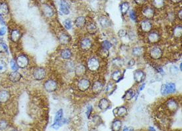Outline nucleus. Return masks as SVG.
<instances>
[{
  "mask_svg": "<svg viewBox=\"0 0 182 131\" xmlns=\"http://www.w3.org/2000/svg\"><path fill=\"white\" fill-rule=\"evenodd\" d=\"M15 60L19 69L24 70L29 66L30 58L28 55L25 53H19L17 54Z\"/></svg>",
  "mask_w": 182,
  "mask_h": 131,
  "instance_id": "obj_1",
  "label": "nucleus"
},
{
  "mask_svg": "<svg viewBox=\"0 0 182 131\" xmlns=\"http://www.w3.org/2000/svg\"><path fill=\"white\" fill-rule=\"evenodd\" d=\"M31 75L35 81H43L45 80L47 76V71L44 67L37 66L33 69Z\"/></svg>",
  "mask_w": 182,
  "mask_h": 131,
  "instance_id": "obj_2",
  "label": "nucleus"
},
{
  "mask_svg": "<svg viewBox=\"0 0 182 131\" xmlns=\"http://www.w3.org/2000/svg\"><path fill=\"white\" fill-rule=\"evenodd\" d=\"M23 33L21 30L18 27H12L9 30V39L13 44H18L21 39Z\"/></svg>",
  "mask_w": 182,
  "mask_h": 131,
  "instance_id": "obj_3",
  "label": "nucleus"
},
{
  "mask_svg": "<svg viewBox=\"0 0 182 131\" xmlns=\"http://www.w3.org/2000/svg\"><path fill=\"white\" fill-rule=\"evenodd\" d=\"M23 79V74L19 71H11L7 75V80L11 84H17Z\"/></svg>",
  "mask_w": 182,
  "mask_h": 131,
  "instance_id": "obj_4",
  "label": "nucleus"
},
{
  "mask_svg": "<svg viewBox=\"0 0 182 131\" xmlns=\"http://www.w3.org/2000/svg\"><path fill=\"white\" fill-rule=\"evenodd\" d=\"M43 88L48 93H53L58 89V84L53 79H48L44 82Z\"/></svg>",
  "mask_w": 182,
  "mask_h": 131,
  "instance_id": "obj_5",
  "label": "nucleus"
},
{
  "mask_svg": "<svg viewBox=\"0 0 182 131\" xmlns=\"http://www.w3.org/2000/svg\"><path fill=\"white\" fill-rule=\"evenodd\" d=\"M86 68L88 70L91 72H95L99 70L100 68L101 64L100 61L99 60L98 58L95 57H91L87 61V66Z\"/></svg>",
  "mask_w": 182,
  "mask_h": 131,
  "instance_id": "obj_6",
  "label": "nucleus"
},
{
  "mask_svg": "<svg viewBox=\"0 0 182 131\" xmlns=\"http://www.w3.org/2000/svg\"><path fill=\"white\" fill-rule=\"evenodd\" d=\"M11 99V93L6 88H0V104L5 105Z\"/></svg>",
  "mask_w": 182,
  "mask_h": 131,
  "instance_id": "obj_7",
  "label": "nucleus"
},
{
  "mask_svg": "<svg viewBox=\"0 0 182 131\" xmlns=\"http://www.w3.org/2000/svg\"><path fill=\"white\" fill-rule=\"evenodd\" d=\"M176 84L174 83H166L162 85L160 89L161 94L162 95H168L171 94H174L176 92Z\"/></svg>",
  "mask_w": 182,
  "mask_h": 131,
  "instance_id": "obj_8",
  "label": "nucleus"
},
{
  "mask_svg": "<svg viewBox=\"0 0 182 131\" xmlns=\"http://www.w3.org/2000/svg\"><path fill=\"white\" fill-rule=\"evenodd\" d=\"M77 87L79 91L85 92L91 87V81L88 78H81L78 81Z\"/></svg>",
  "mask_w": 182,
  "mask_h": 131,
  "instance_id": "obj_9",
  "label": "nucleus"
},
{
  "mask_svg": "<svg viewBox=\"0 0 182 131\" xmlns=\"http://www.w3.org/2000/svg\"><path fill=\"white\" fill-rule=\"evenodd\" d=\"M149 56L154 60H158L163 56V50L158 46H154L149 51Z\"/></svg>",
  "mask_w": 182,
  "mask_h": 131,
  "instance_id": "obj_10",
  "label": "nucleus"
},
{
  "mask_svg": "<svg viewBox=\"0 0 182 131\" xmlns=\"http://www.w3.org/2000/svg\"><path fill=\"white\" fill-rule=\"evenodd\" d=\"M58 40L61 45L66 46L70 43L72 38L68 33L64 31H61L58 34Z\"/></svg>",
  "mask_w": 182,
  "mask_h": 131,
  "instance_id": "obj_11",
  "label": "nucleus"
},
{
  "mask_svg": "<svg viewBox=\"0 0 182 131\" xmlns=\"http://www.w3.org/2000/svg\"><path fill=\"white\" fill-rule=\"evenodd\" d=\"M93 46L91 40L89 38H84L80 40L79 43V47L81 50L84 52H88L90 50Z\"/></svg>",
  "mask_w": 182,
  "mask_h": 131,
  "instance_id": "obj_12",
  "label": "nucleus"
},
{
  "mask_svg": "<svg viewBox=\"0 0 182 131\" xmlns=\"http://www.w3.org/2000/svg\"><path fill=\"white\" fill-rule=\"evenodd\" d=\"M178 107H179V105L175 99H169L166 102V107L171 113L176 112L178 109Z\"/></svg>",
  "mask_w": 182,
  "mask_h": 131,
  "instance_id": "obj_13",
  "label": "nucleus"
},
{
  "mask_svg": "<svg viewBox=\"0 0 182 131\" xmlns=\"http://www.w3.org/2000/svg\"><path fill=\"white\" fill-rule=\"evenodd\" d=\"M74 74L78 78H82L85 75L87 72V68L84 64H78L74 68Z\"/></svg>",
  "mask_w": 182,
  "mask_h": 131,
  "instance_id": "obj_14",
  "label": "nucleus"
},
{
  "mask_svg": "<svg viewBox=\"0 0 182 131\" xmlns=\"http://www.w3.org/2000/svg\"><path fill=\"white\" fill-rule=\"evenodd\" d=\"M41 9H42V12L43 13L44 15L46 18H52L54 15L53 8L49 5L46 4V3H43L42 6H41Z\"/></svg>",
  "mask_w": 182,
  "mask_h": 131,
  "instance_id": "obj_15",
  "label": "nucleus"
},
{
  "mask_svg": "<svg viewBox=\"0 0 182 131\" xmlns=\"http://www.w3.org/2000/svg\"><path fill=\"white\" fill-rule=\"evenodd\" d=\"M140 28L141 31L145 33H149L153 29V25L148 20H143L140 23Z\"/></svg>",
  "mask_w": 182,
  "mask_h": 131,
  "instance_id": "obj_16",
  "label": "nucleus"
},
{
  "mask_svg": "<svg viewBox=\"0 0 182 131\" xmlns=\"http://www.w3.org/2000/svg\"><path fill=\"white\" fill-rule=\"evenodd\" d=\"M160 40V35L157 32H151L149 33L147 37V40L148 43L154 44L159 43Z\"/></svg>",
  "mask_w": 182,
  "mask_h": 131,
  "instance_id": "obj_17",
  "label": "nucleus"
},
{
  "mask_svg": "<svg viewBox=\"0 0 182 131\" xmlns=\"http://www.w3.org/2000/svg\"><path fill=\"white\" fill-rule=\"evenodd\" d=\"M104 87V84H103L101 81H95L91 86V91L95 95L99 94L102 91Z\"/></svg>",
  "mask_w": 182,
  "mask_h": 131,
  "instance_id": "obj_18",
  "label": "nucleus"
},
{
  "mask_svg": "<svg viewBox=\"0 0 182 131\" xmlns=\"http://www.w3.org/2000/svg\"><path fill=\"white\" fill-rule=\"evenodd\" d=\"M128 113V110L125 106H121L114 110V115L119 118H124Z\"/></svg>",
  "mask_w": 182,
  "mask_h": 131,
  "instance_id": "obj_19",
  "label": "nucleus"
},
{
  "mask_svg": "<svg viewBox=\"0 0 182 131\" xmlns=\"http://www.w3.org/2000/svg\"><path fill=\"white\" fill-rule=\"evenodd\" d=\"M133 76H134V80L135 81L140 84L142 83L145 79V74L142 70H137L133 73Z\"/></svg>",
  "mask_w": 182,
  "mask_h": 131,
  "instance_id": "obj_20",
  "label": "nucleus"
},
{
  "mask_svg": "<svg viewBox=\"0 0 182 131\" xmlns=\"http://www.w3.org/2000/svg\"><path fill=\"white\" fill-rule=\"evenodd\" d=\"M142 15L143 16L146 17L147 19H151L154 18V14H155V11L152 8L150 7H146L142 10Z\"/></svg>",
  "mask_w": 182,
  "mask_h": 131,
  "instance_id": "obj_21",
  "label": "nucleus"
},
{
  "mask_svg": "<svg viewBox=\"0 0 182 131\" xmlns=\"http://www.w3.org/2000/svg\"><path fill=\"white\" fill-rule=\"evenodd\" d=\"M74 25L79 29H84L86 25V19L84 16L78 17L74 21Z\"/></svg>",
  "mask_w": 182,
  "mask_h": 131,
  "instance_id": "obj_22",
  "label": "nucleus"
},
{
  "mask_svg": "<svg viewBox=\"0 0 182 131\" xmlns=\"http://www.w3.org/2000/svg\"><path fill=\"white\" fill-rule=\"evenodd\" d=\"M72 56V52L70 49H64L60 51V56L64 60H70Z\"/></svg>",
  "mask_w": 182,
  "mask_h": 131,
  "instance_id": "obj_23",
  "label": "nucleus"
},
{
  "mask_svg": "<svg viewBox=\"0 0 182 131\" xmlns=\"http://www.w3.org/2000/svg\"><path fill=\"white\" fill-rule=\"evenodd\" d=\"M110 105V101L106 97H103L99 101L98 103V107L101 110V111H105L109 108Z\"/></svg>",
  "mask_w": 182,
  "mask_h": 131,
  "instance_id": "obj_24",
  "label": "nucleus"
},
{
  "mask_svg": "<svg viewBox=\"0 0 182 131\" xmlns=\"http://www.w3.org/2000/svg\"><path fill=\"white\" fill-rule=\"evenodd\" d=\"M10 9L9 5L5 2H0V15L7 16L9 14Z\"/></svg>",
  "mask_w": 182,
  "mask_h": 131,
  "instance_id": "obj_25",
  "label": "nucleus"
},
{
  "mask_svg": "<svg viewBox=\"0 0 182 131\" xmlns=\"http://www.w3.org/2000/svg\"><path fill=\"white\" fill-rule=\"evenodd\" d=\"M60 11L63 15H68L70 13V7L65 0H61L60 3Z\"/></svg>",
  "mask_w": 182,
  "mask_h": 131,
  "instance_id": "obj_26",
  "label": "nucleus"
},
{
  "mask_svg": "<svg viewBox=\"0 0 182 131\" xmlns=\"http://www.w3.org/2000/svg\"><path fill=\"white\" fill-rule=\"evenodd\" d=\"M99 25H100L103 28H108L111 25V21L108 17L105 16H101L98 19Z\"/></svg>",
  "mask_w": 182,
  "mask_h": 131,
  "instance_id": "obj_27",
  "label": "nucleus"
},
{
  "mask_svg": "<svg viewBox=\"0 0 182 131\" xmlns=\"http://www.w3.org/2000/svg\"><path fill=\"white\" fill-rule=\"evenodd\" d=\"M86 30L89 34L94 35L97 33V27L96 24L94 22H90L86 25Z\"/></svg>",
  "mask_w": 182,
  "mask_h": 131,
  "instance_id": "obj_28",
  "label": "nucleus"
},
{
  "mask_svg": "<svg viewBox=\"0 0 182 131\" xmlns=\"http://www.w3.org/2000/svg\"><path fill=\"white\" fill-rule=\"evenodd\" d=\"M9 65L7 63V62L3 59L0 58V75H4L8 72Z\"/></svg>",
  "mask_w": 182,
  "mask_h": 131,
  "instance_id": "obj_29",
  "label": "nucleus"
},
{
  "mask_svg": "<svg viewBox=\"0 0 182 131\" xmlns=\"http://www.w3.org/2000/svg\"><path fill=\"white\" fill-rule=\"evenodd\" d=\"M122 128V121L120 119H115L111 124L112 131H121Z\"/></svg>",
  "mask_w": 182,
  "mask_h": 131,
  "instance_id": "obj_30",
  "label": "nucleus"
},
{
  "mask_svg": "<svg viewBox=\"0 0 182 131\" xmlns=\"http://www.w3.org/2000/svg\"><path fill=\"white\" fill-rule=\"evenodd\" d=\"M9 128V123L6 119H0V131H7Z\"/></svg>",
  "mask_w": 182,
  "mask_h": 131,
  "instance_id": "obj_31",
  "label": "nucleus"
},
{
  "mask_svg": "<svg viewBox=\"0 0 182 131\" xmlns=\"http://www.w3.org/2000/svg\"><path fill=\"white\" fill-rule=\"evenodd\" d=\"M9 47L4 41H0V54L9 55Z\"/></svg>",
  "mask_w": 182,
  "mask_h": 131,
  "instance_id": "obj_32",
  "label": "nucleus"
},
{
  "mask_svg": "<svg viewBox=\"0 0 182 131\" xmlns=\"http://www.w3.org/2000/svg\"><path fill=\"white\" fill-rule=\"evenodd\" d=\"M122 73L119 70H116L111 74V78L113 81L116 82H119L122 79Z\"/></svg>",
  "mask_w": 182,
  "mask_h": 131,
  "instance_id": "obj_33",
  "label": "nucleus"
},
{
  "mask_svg": "<svg viewBox=\"0 0 182 131\" xmlns=\"http://www.w3.org/2000/svg\"><path fill=\"white\" fill-rule=\"evenodd\" d=\"M144 53L143 48L141 46H136L134 47L132 50V54L135 56H142Z\"/></svg>",
  "mask_w": 182,
  "mask_h": 131,
  "instance_id": "obj_34",
  "label": "nucleus"
},
{
  "mask_svg": "<svg viewBox=\"0 0 182 131\" xmlns=\"http://www.w3.org/2000/svg\"><path fill=\"white\" fill-rule=\"evenodd\" d=\"M182 33V29L181 25H177L174 27L173 29V35L176 39H180L181 37Z\"/></svg>",
  "mask_w": 182,
  "mask_h": 131,
  "instance_id": "obj_35",
  "label": "nucleus"
},
{
  "mask_svg": "<svg viewBox=\"0 0 182 131\" xmlns=\"http://www.w3.org/2000/svg\"><path fill=\"white\" fill-rule=\"evenodd\" d=\"M152 5L156 9H162L165 5V1L164 0H153Z\"/></svg>",
  "mask_w": 182,
  "mask_h": 131,
  "instance_id": "obj_36",
  "label": "nucleus"
},
{
  "mask_svg": "<svg viewBox=\"0 0 182 131\" xmlns=\"http://www.w3.org/2000/svg\"><path fill=\"white\" fill-rule=\"evenodd\" d=\"M135 95V91L133 89H129L127 91L125 92V94L124 95V97L127 101L131 100Z\"/></svg>",
  "mask_w": 182,
  "mask_h": 131,
  "instance_id": "obj_37",
  "label": "nucleus"
},
{
  "mask_svg": "<svg viewBox=\"0 0 182 131\" xmlns=\"http://www.w3.org/2000/svg\"><path fill=\"white\" fill-rule=\"evenodd\" d=\"M9 68L11 69V71H19V68L18 67V64H17L15 58H11V59L10 60L9 63Z\"/></svg>",
  "mask_w": 182,
  "mask_h": 131,
  "instance_id": "obj_38",
  "label": "nucleus"
},
{
  "mask_svg": "<svg viewBox=\"0 0 182 131\" xmlns=\"http://www.w3.org/2000/svg\"><path fill=\"white\" fill-rule=\"evenodd\" d=\"M98 55L99 57H101V58H107L109 56V51L107 49H105L101 48V49H99L98 51Z\"/></svg>",
  "mask_w": 182,
  "mask_h": 131,
  "instance_id": "obj_39",
  "label": "nucleus"
},
{
  "mask_svg": "<svg viewBox=\"0 0 182 131\" xmlns=\"http://www.w3.org/2000/svg\"><path fill=\"white\" fill-rule=\"evenodd\" d=\"M63 118V110L62 109H60L58 111L56 112V115H55L54 119V122H58Z\"/></svg>",
  "mask_w": 182,
  "mask_h": 131,
  "instance_id": "obj_40",
  "label": "nucleus"
},
{
  "mask_svg": "<svg viewBox=\"0 0 182 131\" xmlns=\"http://www.w3.org/2000/svg\"><path fill=\"white\" fill-rule=\"evenodd\" d=\"M62 23H63V26L65 28V29L71 30L72 29L73 25H72V21L71 19H65Z\"/></svg>",
  "mask_w": 182,
  "mask_h": 131,
  "instance_id": "obj_41",
  "label": "nucleus"
},
{
  "mask_svg": "<svg viewBox=\"0 0 182 131\" xmlns=\"http://www.w3.org/2000/svg\"><path fill=\"white\" fill-rule=\"evenodd\" d=\"M91 120H92L93 123L95 125V126H99L101 125L102 119L100 116H99L97 115H95L91 117Z\"/></svg>",
  "mask_w": 182,
  "mask_h": 131,
  "instance_id": "obj_42",
  "label": "nucleus"
},
{
  "mask_svg": "<svg viewBox=\"0 0 182 131\" xmlns=\"http://www.w3.org/2000/svg\"><path fill=\"white\" fill-rule=\"evenodd\" d=\"M130 8L129 3L127 2H123L121 5V11L123 15H125Z\"/></svg>",
  "mask_w": 182,
  "mask_h": 131,
  "instance_id": "obj_43",
  "label": "nucleus"
},
{
  "mask_svg": "<svg viewBox=\"0 0 182 131\" xmlns=\"http://www.w3.org/2000/svg\"><path fill=\"white\" fill-rule=\"evenodd\" d=\"M115 85H114V84L112 82H109V84H107V87H106V89H105V91H106V93H109V94H111L113 91H115Z\"/></svg>",
  "mask_w": 182,
  "mask_h": 131,
  "instance_id": "obj_44",
  "label": "nucleus"
},
{
  "mask_svg": "<svg viewBox=\"0 0 182 131\" xmlns=\"http://www.w3.org/2000/svg\"><path fill=\"white\" fill-rule=\"evenodd\" d=\"M111 47H112V43L108 40H104V42L101 43V48H103V49L109 50Z\"/></svg>",
  "mask_w": 182,
  "mask_h": 131,
  "instance_id": "obj_45",
  "label": "nucleus"
},
{
  "mask_svg": "<svg viewBox=\"0 0 182 131\" xmlns=\"http://www.w3.org/2000/svg\"><path fill=\"white\" fill-rule=\"evenodd\" d=\"M169 70L170 73L172 75H176L179 72V69L176 67V66H171L169 68Z\"/></svg>",
  "mask_w": 182,
  "mask_h": 131,
  "instance_id": "obj_46",
  "label": "nucleus"
},
{
  "mask_svg": "<svg viewBox=\"0 0 182 131\" xmlns=\"http://www.w3.org/2000/svg\"><path fill=\"white\" fill-rule=\"evenodd\" d=\"M63 124L62 123V121L60 120V121H58V122H54L53 123V124L52 125V128H53L55 130H58L59 129L60 127L62 126Z\"/></svg>",
  "mask_w": 182,
  "mask_h": 131,
  "instance_id": "obj_47",
  "label": "nucleus"
},
{
  "mask_svg": "<svg viewBox=\"0 0 182 131\" xmlns=\"http://www.w3.org/2000/svg\"><path fill=\"white\" fill-rule=\"evenodd\" d=\"M113 64L115 66H121L123 65V61L120 59V58H115L113 60Z\"/></svg>",
  "mask_w": 182,
  "mask_h": 131,
  "instance_id": "obj_48",
  "label": "nucleus"
},
{
  "mask_svg": "<svg viewBox=\"0 0 182 131\" xmlns=\"http://www.w3.org/2000/svg\"><path fill=\"white\" fill-rule=\"evenodd\" d=\"M7 31H8V29L5 26H2L0 27V38H3V36L5 35Z\"/></svg>",
  "mask_w": 182,
  "mask_h": 131,
  "instance_id": "obj_49",
  "label": "nucleus"
},
{
  "mask_svg": "<svg viewBox=\"0 0 182 131\" xmlns=\"http://www.w3.org/2000/svg\"><path fill=\"white\" fill-rule=\"evenodd\" d=\"M127 34H128V33L125 29H121L118 32V36L120 38H121V39L122 38H124L125 37H126Z\"/></svg>",
  "mask_w": 182,
  "mask_h": 131,
  "instance_id": "obj_50",
  "label": "nucleus"
},
{
  "mask_svg": "<svg viewBox=\"0 0 182 131\" xmlns=\"http://www.w3.org/2000/svg\"><path fill=\"white\" fill-rule=\"evenodd\" d=\"M92 111H93L92 106L91 105H89L87 107V110H86V116L89 119H90V115L91 114Z\"/></svg>",
  "mask_w": 182,
  "mask_h": 131,
  "instance_id": "obj_51",
  "label": "nucleus"
},
{
  "mask_svg": "<svg viewBox=\"0 0 182 131\" xmlns=\"http://www.w3.org/2000/svg\"><path fill=\"white\" fill-rule=\"evenodd\" d=\"M129 17H130V19H131L132 21H135V22L136 21V19H137L136 15L135 12L134 11H133V10H132V11H130V13H129Z\"/></svg>",
  "mask_w": 182,
  "mask_h": 131,
  "instance_id": "obj_52",
  "label": "nucleus"
},
{
  "mask_svg": "<svg viewBox=\"0 0 182 131\" xmlns=\"http://www.w3.org/2000/svg\"><path fill=\"white\" fill-rule=\"evenodd\" d=\"M146 0H135V2L139 5H144L146 3Z\"/></svg>",
  "mask_w": 182,
  "mask_h": 131,
  "instance_id": "obj_53",
  "label": "nucleus"
},
{
  "mask_svg": "<svg viewBox=\"0 0 182 131\" xmlns=\"http://www.w3.org/2000/svg\"><path fill=\"white\" fill-rule=\"evenodd\" d=\"M135 64V60L134 59V58H132V59H130L129 61V62H128V66H129L132 67Z\"/></svg>",
  "mask_w": 182,
  "mask_h": 131,
  "instance_id": "obj_54",
  "label": "nucleus"
},
{
  "mask_svg": "<svg viewBox=\"0 0 182 131\" xmlns=\"http://www.w3.org/2000/svg\"><path fill=\"white\" fill-rule=\"evenodd\" d=\"M0 24H1L2 26L5 25V20L3 18V16H2V15H0Z\"/></svg>",
  "mask_w": 182,
  "mask_h": 131,
  "instance_id": "obj_55",
  "label": "nucleus"
},
{
  "mask_svg": "<svg viewBox=\"0 0 182 131\" xmlns=\"http://www.w3.org/2000/svg\"><path fill=\"white\" fill-rule=\"evenodd\" d=\"M123 131H133V129L131 128V127H125L124 129L123 130Z\"/></svg>",
  "mask_w": 182,
  "mask_h": 131,
  "instance_id": "obj_56",
  "label": "nucleus"
},
{
  "mask_svg": "<svg viewBox=\"0 0 182 131\" xmlns=\"http://www.w3.org/2000/svg\"><path fill=\"white\" fill-rule=\"evenodd\" d=\"M170 1L174 3H179L181 2V0H170Z\"/></svg>",
  "mask_w": 182,
  "mask_h": 131,
  "instance_id": "obj_57",
  "label": "nucleus"
},
{
  "mask_svg": "<svg viewBox=\"0 0 182 131\" xmlns=\"http://www.w3.org/2000/svg\"><path fill=\"white\" fill-rule=\"evenodd\" d=\"M145 84H142L141 85H140V88H139V90L140 91H142L144 89V88H145Z\"/></svg>",
  "mask_w": 182,
  "mask_h": 131,
  "instance_id": "obj_58",
  "label": "nucleus"
},
{
  "mask_svg": "<svg viewBox=\"0 0 182 131\" xmlns=\"http://www.w3.org/2000/svg\"><path fill=\"white\" fill-rule=\"evenodd\" d=\"M178 18L181 20V9L178 11Z\"/></svg>",
  "mask_w": 182,
  "mask_h": 131,
  "instance_id": "obj_59",
  "label": "nucleus"
},
{
  "mask_svg": "<svg viewBox=\"0 0 182 131\" xmlns=\"http://www.w3.org/2000/svg\"><path fill=\"white\" fill-rule=\"evenodd\" d=\"M148 131H156V130L154 129V127H152V126H149V127H148Z\"/></svg>",
  "mask_w": 182,
  "mask_h": 131,
  "instance_id": "obj_60",
  "label": "nucleus"
},
{
  "mask_svg": "<svg viewBox=\"0 0 182 131\" xmlns=\"http://www.w3.org/2000/svg\"><path fill=\"white\" fill-rule=\"evenodd\" d=\"M89 131H98V130L95 128V127H94V128H91Z\"/></svg>",
  "mask_w": 182,
  "mask_h": 131,
  "instance_id": "obj_61",
  "label": "nucleus"
},
{
  "mask_svg": "<svg viewBox=\"0 0 182 131\" xmlns=\"http://www.w3.org/2000/svg\"><path fill=\"white\" fill-rule=\"evenodd\" d=\"M7 131H18V130L16 129H8Z\"/></svg>",
  "mask_w": 182,
  "mask_h": 131,
  "instance_id": "obj_62",
  "label": "nucleus"
},
{
  "mask_svg": "<svg viewBox=\"0 0 182 131\" xmlns=\"http://www.w3.org/2000/svg\"><path fill=\"white\" fill-rule=\"evenodd\" d=\"M181 64H182L181 63V64H180V71H181Z\"/></svg>",
  "mask_w": 182,
  "mask_h": 131,
  "instance_id": "obj_63",
  "label": "nucleus"
},
{
  "mask_svg": "<svg viewBox=\"0 0 182 131\" xmlns=\"http://www.w3.org/2000/svg\"><path fill=\"white\" fill-rule=\"evenodd\" d=\"M99 1H101V2H105V1H107V0H99Z\"/></svg>",
  "mask_w": 182,
  "mask_h": 131,
  "instance_id": "obj_64",
  "label": "nucleus"
}]
</instances>
